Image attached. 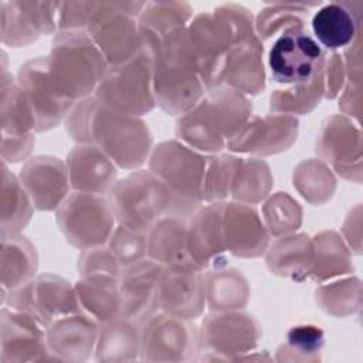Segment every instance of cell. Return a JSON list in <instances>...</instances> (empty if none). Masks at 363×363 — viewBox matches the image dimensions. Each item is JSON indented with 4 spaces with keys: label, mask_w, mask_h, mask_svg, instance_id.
<instances>
[{
    "label": "cell",
    "mask_w": 363,
    "mask_h": 363,
    "mask_svg": "<svg viewBox=\"0 0 363 363\" xmlns=\"http://www.w3.org/2000/svg\"><path fill=\"white\" fill-rule=\"evenodd\" d=\"M65 126L71 139L98 146L119 169H139L153 149L150 130L139 116L105 108L94 96L72 106Z\"/></svg>",
    "instance_id": "obj_1"
},
{
    "label": "cell",
    "mask_w": 363,
    "mask_h": 363,
    "mask_svg": "<svg viewBox=\"0 0 363 363\" xmlns=\"http://www.w3.org/2000/svg\"><path fill=\"white\" fill-rule=\"evenodd\" d=\"M251 118V102L234 88L217 85L201 101L179 116L176 136L197 152L218 153Z\"/></svg>",
    "instance_id": "obj_2"
},
{
    "label": "cell",
    "mask_w": 363,
    "mask_h": 363,
    "mask_svg": "<svg viewBox=\"0 0 363 363\" xmlns=\"http://www.w3.org/2000/svg\"><path fill=\"white\" fill-rule=\"evenodd\" d=\"M199 74L206 89L220 85V77L231 48L255 35L251 13L240 4H223L213 13H200L187 26Z\"/></svg>",
    "instance_id": "obj_3"
},
{
    "label": "cell",
    "mask_w": 363,
    "mask_h": 363,
    "mask_svg": "<svg viewBox=\"0 0 363 363\" xmlns=\"http://www.w3.org/2000/svg\"><path fill=\"white\" fill-rule=\"evenodd\" d=\"M187 27L170 34L153 58V94L156 105L167 115H183L204 96Z\"/></svg>",
    "instance_id": "obj_4"
},
{
    "label": "cell",
    "mask_w": 363,
    "mask_h": 363,
    "mask_svg": "<svg viewBox=\"0 0 363 363\" xmlns=\"http://www.w3.org/2000/svg\"><path fill=\"white\" fill-rule=\"evenodd\" d=\"M47 61L52 84L74 102L94 96L109 68L99 48L84 31L58 30Z\"/></svg>",
    "instance_id": "obj_5"
},
{
    "label": "cell",
    "mask_w": 363,
    "mask_h": 363,
    "mask_svg": "<svg viewBox=\"0 0 363 363\" xmlns=\"http://www.w3.org/2000/svg\"><path fill=\"white\" fill-rule=\"evenodd\" d=\"M206 166L207 157L180 140H166L152 149L149 170L170 193L167 214L186 218L200 207Z\"/></svg>",
    "instance_id": "obj_6"
},
{
    "label": "cell",
    "mask_w": 363,
    "mask_h": 363,
    "mask_svg": "<svg viewBox=\"0 0 363 363\" xmlns=\"http://www.w3.org/2000/svg\"><path fill=\"white\" fill-rule=\"evenodd\" d=\"M108 200L118 224L147 234L169 213L170 193L150 170L136 169L116 180Z\"/></svg>",
    "instance_id": "obj_7"
},
{
    "label": "cell",
    "mask_w": 363,
    "mask_h": 363,
    "mask_svg": "<svg viewBox=\"0 0 363 363\" xmlns=\"http://www.w3.org/2000/svg\"><path fill=\"white\" fill-rule=\"evenodd\" d=\"M94 98L105 108L140 116L156 106L153 94V58L145 51L136 58L109 67Z\"/></svg>",
    "instance_id": "obj_8"
},
{
    "label": "cell",
    "mask_w": 363,
    "mask_h": 363,
    "mask_svg": "<svg viewBox=\"0 0 363 363\" xmlns=\"http://www.w3.org/2000/svg\"><path fill=\"white\" fill-rule=\"evenodd\" d=\"M55 221L65 240L78 250L105 245L116 227L108 196L72 191L55 210Z\"/></svg>",
    "instance_id": "obj_9"
},
{
    "label": "cell",
    "mask_w": 363,
    "mask_h": 363,
    "mask_svg": "<svg viewBox=\"0 0 363 363\" xmlns=\"http://www.w3.org/2000/svg\"><path fill=\"white\" fill-rule=\"evenodd\" d=\"M143 6L140 1H101L99 13L86 34L109 67L125 64L145 52L138 30V16Z\"/></svg>",
    "instance_id": "obj_10"
},
{
    "label": "cell",
    "mask_w": 363,
    "mask_h": 363,
    "mask_svg": "<svg viewBox=\"0 0 363 363\" xmlns=\"http://www.w3.org/2000/svg\"><path fill=\"white\" fill-rule=\"evenodd\" d=\"M7 308L30 315L47 328L64 315L81 311L74 285L54 274H40L3 295Z\"/></svg>",
    "instance_id": "obj_11"
},
{
    "label": "cell",
    "mask_w": 363,
    "mask_h": 363,
    "mask_svg": "<svg viewBox=\"0 0 363 363\" xmlns=\"http://www.w3.org/2000/svg\"><path fill=\"white\" fill-rule=\"evenodd\" d=\"M322 47L305 27L289 28L275 37L268 51V68L277 84L308 82L323 65Z\"/></svg>",
    "instance_id": "obj_12"
},
{
    "label": "cell",
    "mask_w": 363,
    "mask_h": 363,
    "mask_svg": "<svg viewBox=\"0 0 363 363\" xmlns=\"http://www.w3.org/2000/svg\"><path fill=\"white\" fill-rule=\"evenodd\" d=\"M197 335L199 353L206 350L213 359L237 360L240 354L255 349L261 337V326L240 309L223 311L204 318Z\"/></svg>",
    "instance_id": "obj_13"
},
{
    "label": "cell",
    "mask_w": 363,
    "mask_h": 363,
    "mask_svg": "<svg viewBox=\"0 0 363 363\" xmlns=\"http://www.w3.org/2000/svg\"><path fill=\"white\" fill-rule=\"evenodd\" d=\"M199 353L197 329L164 312H156L140 325V359L180 362Z\"/></svg>",
    "instance_id": "obj_14"
},
{
    "label": "cell",
    "mask_w": 363,
    "mask_h": 363,
    "mask_svg": "<svg viewBox=\"0 0 363 363\" xmlns=\"http://www.w3.org/2000/svg\"><path fill=\"white\" fill-rule=\"evenodd\" d=\"M16 82L33 112L35 132H44L60 125L77 104L65 98L52 84L47 57L23 64Z\"/></svg>",
    "instance_id": "obj_15"
},
{
    "label": "cell",
    "mask_w": 363,
    "mask_h": 363,
    "mask_svg": "<svg viewBox=\"0 0 363 363\" xmlns=\"http://www.w3.org/2000/svg\"><path fill=\"white\" fill-rule=\"evenodd\" d=\"M58 4L48 1L1 0V41L9 47H26L41 35L58 31Z\"/></svg>",
    "instance_id": "obj_16"
},
{
    "label": "cell",
    "mask_w": 363,
    "mask_h": 363,
    "mask_svg": "<svg viewBox=\"0 0 363 363\" xmlns=\"http://www.w3.org/2000/svg\"><path fill=\"white\" fill-rule=\"evenodd\" d=\"M316 153L320 160L346 180L362 179V142L360 130L342 115L328 118L316 140Z\"/></svg>",
    "instance_id": "obj_17"
},
{
    "label": "cell",
    "mask_w": 363,
    "mask_h": 363,
    "mask_svg": "<svg viewBox=\"0 0 363 363\" xmlns=\"http://www.w3.org/2000/svg\"><path fill=\"white\" fill-rule=\"evenodd\" d=\"M298 130V119L292 115L269 113L267 116H251L225 147L237 153L275 155L289 149L296 142Z\"/></svg>",
    "instance_id": "obj_18"
},
{
    "label": "cell",
    "mask_w": 363,
    "mask_h": 363,
    "mask_svg": "<svg viewBox=\"0 0 363 363\" xmlns=\"http://www.w3.org/2000/svg\"><path fill=\"white\" fill-rule=\"evenodd\" d=\"M18 180L34 208L40 211L57 210L72 189L65 162L52 156L27 159Z\"/></svg>",
    "instance_id": "obj_19"
},
{
    "label": "cell",
    "mask_w": 363,
    "mask_h": 363,
    "mask_svg": "<svg viewBox=\"0 0 363 363\" xmlns=\"http://www.w3.org/2000/svg\"><path fill=\"white\" fill-rule=\"evenodd\" d=\"M206 306V278L199 269L163 268L157 284V309L191 320Z\"/></svg>",
    "instance_id": "obj_20"
},
{
    "label": "cell",
    "mask_w": 363,
    "mask_h": 363,
    "mask_svg": "<svg viewBox=\"0 0 363 363\" xmlns=\"http://www.w3.org/2000/svg\"><path fill=\"white\" fill-rule=\"evenodd\" d=\"M0 362H37L54 360L45 339V328L30 315L3 308Z\"/></svg>",
    "instance_id": "obj_21"
},
{
    "label": "cell",
    "mask_w": 363,
    "mask_h": 363,
    "mask_svg": "<svg viewBox=\"0 0 363 363\" xmlns=\"http://www.w3.org/2000/svg\"><path fill=\"white\" fill-rule=\"evenodd\" d=\"M223 231L225 251L235 257H259L265 254L269 244L262 217L251 204L223 201Z\"/></svg>",
    "instance_id": "obj_22"
},
{
    "label": "cell",
    "mask_w": 363,
    "mask_h": 363,
    "mask_svg": "<svg viewBox=\"0 0 363 363\" xmlns=\"http://www.w3.org/2000/svg\"><path fill=\"white\" fill-rule=\"evenodd\" d=\"M99 323L78 311L64 315L45 328L48 350L54 360L84 362L95 352Z\"/></svg>",
    "instance_id": "obj_23"
},
{
    "label": "cell",
    "mask_w": 363,
    "mask_h": 363,
    "mask_svg": "<svg viewBox=\"0 0 363 363\" xmlns=\"http://www.w3.org/2000/svg\"><path fill=\"white\" fill-rule=\"evenodd\" d=\"M162 269L160 264L145 258L122 271L119 278L122 316L140 326L159 311L157 284Z\"/></svg>",
    "instance_id": "obj_24"
},
{
    "label": "cell",
    "mask_w": 363,
    "mask_h": 363,
    "mask_svg": "<svg viewBox=\"0 0 363 363\" xmlns=\"http://www.w3.org/2000/svg\"><path fill=\"white\" fill-rule=\"evenodd\" d=\"M74 191L108 194L116 183L118 166L98 146L77 143L65 160Z\"/></svg>",
    "instance_id": "obj_25"
},
{
    "label": "cell",
    "mask_w": 363,
    "mask_h": 363,
    "mask_svg": "<svg viewBox=\"0 0 363 363\" xmlns=\"http://www.w3.org/2000/svg\"><path fill=\"white\" fill-rule=\"evenodd\" d=\"M187 244L191 259L204 271L208 267H221L224 247L223 231V201L199 207L187 224Z\"/></svg>",
    "instance_id": "obj_26"
},
{
    "label": "cell",
    "mask_w": 363,
    "mask_h": 363,
    "mask_svg": "<svg viewBox=\"0 0 363 363\" xmlns=\"http://www.w3.org/2000/svg\"><path fill=\"white\" fill-rule=\"evenodd\" d=\"M262 43L255 35L237 43L224 62L220 85H227L244 95H257L265 89Z\"/></svg>",
    "instance_id": "obj_27"
},
{
    "label": "cell",
    "mask_w": 363,
    "mask_h": 363,
    "mask_svg": "<svg viewBox=\"0 0 363 363\" xmlns=\"http://www.w3.org/2000/svg\"><path fill=\"white\" fill-rule=\"evenodd\" d=\"M147 258L163 268L199 269L187 244L186 218L166 214L147 231Z\"/></svg>",
    "instance_id": "obj_28"
},
{
    "label": "cell",
    "mask_w": 363,
    "mask_h": 363,
    "mask_svg": "<svg viewBox=\"0 0 363 363\" xmlns=\"http://www.w3.org/2000/svg\"><path fill=\"white\" fill-rule=\"evenodd\" d=\"M193 9L180 1L145 3L138 16V30L145 51L155 58L162 43L174 31L189 26Z\"/></svg>",
    "instance_id": "obj_29"
},
{
    "label": "cell",
    "mask_w": 363,
    "mask_h": 363,
    "mask_svg": "<svg viewBox=\"0 0 363 363\" xmlns=\"http://www.w3.org/2000/svg\"><path fill=\"white\" fill-rule=\"evenodd\" d=\"M359 11L350 1L322 4L311 20L313 38L329 51L346 48L359 35Z\"/></svg>",
    "instance_id": "obj_30"
},
{
    "label": "cell",
    "mask_w": 363,
    "mask_h": 363,
    "mask_svg": "<svg viewBox=\"0 0 363 363\" xmlns=\"http://www.w3.org/2000/svg\"><path fill=\"white\" fill-rule=\"evenodd\" d=\"M119 278L108 274L79 277L74 285L82 312L99 325L122 316Z\"/></svg>",
    "instance_id": "obj_31"
},
{
    "label": "cell",
    "mask_w": 363,
    "mask_h": 363,
    "mask_svg": "<svg viewBox=\"0 0 363 363\" xmlns=\"http://www.w3.org/2000/svg\"><path fill=\"white\" fill-rule=\"evenodd\" d=\"M267 265L275 275L302 281L309 277L313 245L306 234H286L267 248Z\"/></svg>",
    "instance_id": "obj_32"
},
{
    "label": "cell",
    "mask_w": 363,
    "mask_h": 363,
    "mask_svg": "<svg viewBox=\"0 0 363 363\" xmlns=\"http://www.w3.org/2000/svg\"><path fill=\"white\" fill-rule=\"evenodd\" d=\"M140 354V326L125 316L101 323L95 345L98 362H130Z\"/></svg>",
    "instance_id": "obj_33"
},
{
    "label": "cell",
    "mask_w": 363,
    "mask_h": 363,
    "mask_svg": "<svg viewBox=\"0 0 363 363\" xmlns=\"http://www.w3.org/2000/svg\"><path fill=\"white\" fill-rule=\"evenodd\" d=\"M35 247L20 233H1V286L3 292L16 289L37 275Z\"/></svg>",
    "instance_id": "obj_34"
},
{
    "label": "cell",
    "mask_w": 363,
    "mask_h": 363,
    "mask_svg": "<svg viewBox=\"0 0 363 363\" xmlns=\"http://www.w3.org/2000/svg\"><path fill=\"white\" fill-rule=\"evenodd\" d=\"M313 254L309 277L323 284L353 272L352 254L342 237L335 231H322L312 238Z\"/></svg>",
    "instance_id": "obj_35"
},
{
    "label": "cell",
    "mask_w": 363,
    "mask_h": 363,
    "mask_svg": "<svg viewBox=\"0 0 363 363\" xmlns=\"http://www.w3.org/2000/svg\"><path fill=\"white\" fill-rule=\"evenodd\" d=\"M206 278V305L213 312L242 309L250 299L245 277L234 268L216 267Z\"/></svg>",
    "instance_id": "obj_36"
},
{
    "label": "cell",
    "mask_w": 363,
    "mask_h": 363,
    "mask_svg": "<svg viewBox=\"0 0 363 363\" xmlns=\"http://www.w3.org/2000/svg\"><path fill=\"white\" fill-rule=\"evenodd\" d=\"M322 98H325L323 65L308 82L291 85V88L285 89H277L271 94L269 109L272 113L292 116L306 115L319 105Z\"/></svg>",
    "instance_id": "obj_37"
},
{
    "label": "cell",
    "mask_w": 363,
    "mask_h": 363,
    "mask_svg": "<svg viewBox=\"0 0 363 363\" xmlns=\"http://www.w3.org/2000/svg\"><path fill=\"white\" fill-rule=\"evenodd\" d=\"M1 169V233H20L30 223L34 206L6 162Z\"/></svg>",
    "instance_id": "obj_38"
},
{
    "label": "cell",
    "mask_w": 363,
    "mask_h": 363,
    "mask_svg": "<svg viewBox=\"0 0 363 363\" xmlns=\"http://www.w3.org/2000/svg\"><path fill=\"white\" fill-rule=\"evenodd\" d=\"M315 4L303 3H269L254 21L257 37L261 43L278 37L284 31L296 27H305L311 7Z\"/></svg>",
    "instance_id": "obj_39"
},
{
    "label": "cell",
    "mask_w": 363,
    "mask_h": 363,
    "mask_svg": "<svg viewBox=\"0 0 363 363\" xmlns=\"http://www.w3.org/2000/svg\"><path fill=\"white\" fill-rule=\"evenodd\" d=\"M271 187L272 174L268 164L258 157H241L230 194L234 201L257 204L269 194Z\"/></svg>",
    "instance_id": "obj_40"
},
{
    "label": "cell",
    "mask_w": 363,
    "mask_h": 363,
    "mask_svg": "<svg viewBox=\"0 0 363 363\" xmlns=\"http://www.w3.org/2000/svg\"><path fill=\"white\" fill-rule=\"evenodd\" d=\"M294 186L311 204H322L333 196L336 180L325 162L309 159L296 166Z\"/></svg>",
    "instance_id": "obj_41"
},
{
    "label": "cell",
    "mask_w": 363,
    "mask_h": 363,
    "mask_svg": "<svg viewBox=\"0 0 363 363\" xmlns=\"http://www.w3.org/2000/svg\"><path fill=\"white\" fill-rule=\"evenodd\" d=\"M360 281L357 278H343L319 284L315 292L316 303L326 313L333 316H347L360 308Z\"/></svg>",
    "instance_id": "obj_42"
},
{
    "label": "cell",
    "mask_w": 363,
    "mask_h": 363,
    "mask_svg": "<svg viewBox=\"0 0 363 363\" xmlns=\"http://www.w3.org/2000/svg\"><path fill=\"white\" fill-rule=\"evenodd\" d=\"M240 162L241 157L233 155L207 157L201 189V199L204 203H221L230 197Z\"/></svg>",
    "instance_id": "obj_43"
},
{
    "label": "cell",
    "mask_w": 363,
    "mask_h": 363,
    "mask_svg": "<svg viewBox=\"0 0 363 363\" xmlns=\"http://www.w3.org/2000/svg\"><path fill=\"white\" fill-rule=\"evenodd\" d=\"M262 221L272 237L295 233L302 224V208L286 193H275L262 207Z\"/></svg>",
    "instance_id": "obj_44"
},
{
    "label": "cell",
    "mask_w": 363,
    "mask_h": 363,
    "mask_svg": "<svg viewBox=\"0 0 363 363\" xmlns=\"http://www.w3.org/2000/svg\"><path fill=\"white\" fill-rule=\"evenodd\" d=\"M106 247L122 269L147 258V234L116 224Z\"/></svg>",
    "instance_id": "obj_45"
},
{
    "label": "cell",
    "mask_w": 363,
    "mask_h": 363,
    "mask_svg": "<svg viewBox=\"0 0 363 363\" xmlns=\"http://www.w3.org/2000/svg\"><path fill=\"white\" fill-rule=\"evenodd\" d=\"M325 343V335L320 328L313 325H299L289 329L286 343L281 346V352H296L302 359L309 360L312 354L319 353Z\"/></svg>",
    "instance_id": "obj_46"
},
{
    "label": "cell",
    "mask_w": 363,
    "mask_h": 363,
    "mask_svg": "<svg viewBox=\"0 0 363 363\" xmlns=\"http://www.w3.org/2000/svg\"><path fill=\"white\" fill-rule=\"evenodd\" d=\"M78 277H88L96 274H108L121 277L122 267L105 245L94 247L88 250H82L81 255L78 257Z\"/></svg>",
    "instance_id": "obj_47"
},
{
    "label": "cell",
    "mask_w": 363,
    "mask_h": 363,
    "mask_svg": "<svg viewBox=\"0 0 363 363\" xmlns=\"http://www.w3.org/2000/svg\"><path fill=\"white\" fill-rule=\"evenodd\" d=\"M342 60V55L336 51H332L330 55L323 60V79H325V98L333 99L342 94L346 69Z\"/></svg>",
    "instance_id": "obj_48"
},
{
    "label": "cell",
    "mask_w": 363,
    "mask_h": 363,
    "mask_svg": "<svg viewBox=\"0 0 363 363\" xmlns=\"http://www.w3.org/2000/svg\"><path fill=\"white\" fill-rule=\"evenodd\" d=\"M35 143L34 133L7 136L1 135V157L3 162L17 163L27 160Z\"/></svg>",
    "instance_id": "obj_49"
},
{
    "label": "cell",
    "mask_w": 363,
    "mask_h": 363,
    "mask_svg": "<svg viewBox=\"0 0 363 363\" xmlns=\"http://www.w3.org/2000/svg\"><path fill=\"white\" fill-rule=\"evenodd\" d=\"M339 108L343 111V113L356 116L359 119L360 116V84H349L345 92L342 94L339 99Z\"/></svg>",
    "instance_id": "obj_50"
}]
</instances>
